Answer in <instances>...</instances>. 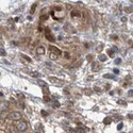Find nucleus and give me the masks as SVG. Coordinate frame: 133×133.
<instances>
[{
	"label": "nucleus",
	"mask_w": 133,
	"mask_h": 133,
	"mask_svg": "<svg viewBox=\"0 0 133 133\" xmlns=\"http://www.w3.org/2000/svg\"><path fill=\"white\" fill-rule=\"evenodd\" d=\"M111 122H112V118L111 117H106V118H104V120H103L104 125H110Z\"/></svg>",
	"instance_id": "obj_10"
},
{
	"label": "nucleus",
	"mask_w": 133,
	"mask_h": 133,
	"mask_svg": "<svg viewBox=\"0 0 133 133\" xmlns=\"http://www.w3.org/2000/svg\"><path fill=\"white\" fill-rule=\"evenodd\" d=\"M128 94H129V96H130V95L132 96V95H133V89H130V90H129V93H128Z\"/></svg>",
	"instance_id": "obj_32"
},
{
	"label": "nucleus",
	"mask_w": 133,
	"mask_h": 133,
	"mask_svg": "<svg viewBox=\"0 0 133 133\" xmlns=\"http://www.w3.org/2000/svg\"><path fill=\"white\" fill-rule=\"evenodd\" d=\"M118 103H119V104H122V106H127V102H126V101H122V100H118Z\"/></svg>",
	"instance_id": "obj_22"
},
{
	"label": "nucleus",
	"mask_w": 133,
	"mask_h": 133,
	"mask_svg": "<svg viewBox=\"0 0 133 133\" xmlns=\"http://www.w3.org/2000/svg\"><path fill=\"white\" fill-rule=\"evenodd\" d=\"M110 87H111V85H110V84H108V85H107V86H106V88H107V89H109V88H110Z\"/></svg>",
	"instance_id": "obj_35"
},
{
	"label": "nucleus",
	"mask_w": 133,
	"mask_h": 133,
	"mask_svg": "<svg viewBox=\"0 0 133 133\" xmlns=\"http://www.w3.org/2000/svg\"><path fill=\"white\" fill-rule=\"evenodd\" d=\"M98 1H102V0H98Z\"/></svg>",
	"instance_id": "obj_37"
},
{
	"label": "nucleus",
	"mask_w": 133,
	"mask_h": 133,
	"mask_svg": "<svg viewBox=\"0 0 133 133\" xmlns=\"http://www.w3.org/2000/svg\"><path fill=\"white\" fill-rule=\"evenodd\" d=\"M0 53H1V55H2V57H4V55L6 54V53H5V50H4L3 48H1V50H0Z\"/></svg>",
	"instance_id": "obj_23"
},
{
	"label": "nucleus",
	"mask_w": 133,
	"mask_h": 133,
	"mask_svg": "<svg viewBox=\"0 0 133 133\" xmlns=\"http://www.w3.org/2000/svg\"><path fill=\"white\" fill-rule=\"evenodd\" d=\"M18 97H20L22 99H24V95L23 94H18Z\"/></svg>",
	"instance_id": "obj_34"
},
{
	"label": "nucleus",
	"mask_w": 133,
	"mask_h": 133,
	"mask_svg": "<svg viewBox=\"0 0 133 133\" xmlns=\"http://www.w3.org/2000/svg\"><path fill=\"white\" fill-rule=\"evenodd\" d=\"M94 89L96 90V92H97V93H100V92H101V90H100V88H99V87H95Z\"/></svg>",
	"instance_id": "obj_31"
},
{
	"label": "nucleus",
	"mask_w": 133,
	"mask_h": 133,
	"mask_svg": "<svg viewBox=\"0 0 133 133\" xmlns=\"http://www.w3.org/2000/svg\"><path fill=\"white\" fill-rule=\"evenodd\" d=\"M103 78H104V79H113L114 77H113V75H109V74H107V75L103 76Z\"/></svg>",
	"instance_id": "obj_17"
},
{
	"label": "nucleus",
	"mask_w": 133,
	"mask_h": 133,
	"mask_svg": "<svg viewBox=\"0 0 133 133\" xmlns=\"http://www.w3.org/2000/svg\"><path fill=\"white\" fill-rule=\"evenodd\" d=\"M15 127H16V129H17L19 132H25V131L27 130V128H28V125H27V122L24 121V120H19V121L16 122Z\"/></svg>",
	"instance_id": "obj_1"
},
{
	"label": "nucleus",
	"mask_w": 133,
	"mask_h": 133,
	"mask_svg": "<svg viewBox=\"0 0 133 133\" xmlns=\"http://www.w3.org/2000/svg\"><path fill=\"white\" fill-rule=\"evenodd\" d=\"M120 63H121V59H116V60H115V64H116V65L120 64Z\"/></svg>",
	"instance_id": "obj_24"
},
{
	"label": "nucleus",
	"mask_w": 133,
	"mask_h": 133,
	"mask_svg": "<svg viewBox=\"0 0 133 133\" xmlns=\"http://www.w3.org/2000/svg\"><path fill=\"white\" fill-rule=\"evenodd\" d=\"M9 117L14 121H19L20 119H22V114H20L19 112H12V113L9 115Z\"/></svg>",
	"instance_id": "obj_2"
},
{
	"label": "nucleus",
	"mask_w": 133,
	"mask_h": 133,
	"mask_svg": "<svg viewBox=\"0 0 133 133\" xmlns=\"http://www.w3.org/2000/svg\"><path fill=\"white\" fill-rule=\"evenodd\" d=\"M127 20H128V19H127V17H125V16H124V17H121V22H122V23H126V22H127Z\"/></svg>",
	"instance_id": "obj_29"
},
{
	"label": "nucleus",
	"mask_w": 133,
	"mask_h": 133,
	"mask_svg": "<svg viewBox=\"0 0 133 133\" xmlns=\"http://www.w3.org/2000/svg\"><path fill=\"white\" fill-rule=\"evenodd\" d=\"M35 8H36V3H34V4L32 5V9H31V14L34 13V11H35Z\"/></svg>",
	"instance_id": "obj_21"
},
{
	"label": "nucleus",
	"mask_w": 133,
	"mask_h": 133,
	"mask_svg": "<svg viewBox=\"0 0 133 133\" xmlns=\"http://www.w3.org/2000/svg\"><path fill=\"white\" fill-rule=\"evenodd\" d=\"M114 73H115V74H118V73H119V70H118L117 68H115V69H114Z\"/></svg>",
	"instance_id": "obj_33"
},
{
	"label": "nucleus",
	"mask_w": 133,
	"mask_h": 133,
	"mask_svg": "<svg viewBox=\"0 0 133 133\" xmlns=\"http://www.w3.org/2000/svg\"><path fill=\"white\" fill-rule=\"evenodd\" d=\"M49 48V51L50 52H52V53H55L58 55V57H60V55H62V51L60 50V49L58 48V47H55V46H52V45H50L48 47Z\"/></svg>",
	"instance_id": "obj_3"
},
{
	"label": "nucleus",
	"mask_w": 133,
	"mask_h": 133,
	"mask_svg": "<svg viewBox=\"0 0 133 133\" xmlns=\"http://www.w3.org/2000/svg\"><path fill=\"white\" fill-rule=\"evenodd\" d=\"M40 113H42V115H43L44 117L48 115V114H47V112H46V111H44V110H42V111H40Z\"/></svg>",
	"instance_id": "obj_25"
},
{
	"label": "nucleus",
	"mask_w": 133,
	"mask_h": 133,
	"mask_svg": "<svg viewBox=\"0 0 133 133\" xmlns=\"http://www.w3.org/2000/svg\"><path fill=\"white\" fill-rule=\"evenodd\" d=\"M92 60H93V55H92V54H89V55H87V61H89V62H90V61H92Z\"/></svg>",
	"instance_id": "obj_28"
},
{
	"label": "nucleus",
	"mask_w": 133,
	"mask_h": 133,
	"mask_svg": "<svg viewBox=\"0 0 133 133\" xmlns=\"http://www.w3.org/2000/svg\"><path fill=\"white\" fill-rule=\"evenodd\" d=\"M38 85H40L43 88H44V87H47V84H46V83H45L44 81H42V80H39V81H38Z\"/></svg>",
	"instance_id": "obj_15"
},
{
	"label": "nucleus",
	"mask_w": 133,
	"mask_h": 133,
	"mask_svg": "<svg viewBox=\"0 0 133 133\" xmlns=\"http://www.w3.org/2000/svg\"><path fill=\"white\" fill-rule=\"evenodd\" d=\"M99 64H97V63H94L93 66H92V69H93V71H96V70H99L100 69V66H98Z\"/></svg>",
	"instance_id": "obj_9"
},
{
	"label": "nucleus",
	"mask_w": 133,
	"mask_h": 133,
	"mask_svg": "<svg viewBox=\"0 0 133 133\" xmlns=\"http://www.w3.org/2000/svg\"><path fill=\"white\" fill-rule=\"evenodd\" d=\"M78 126L79 127L77 128V131L78 132H80V133H86V128H81V126H82V124H78Z\"/></svg>",
	"instance_id": "obj_7"
},
{
	"label": "nucleus",
	"mask_w": 133,
	"mask_h": 133,
	"mask_svg": "<svg viewBox=\"0 0 133 133\" xmlns=\"http://www.w3.org/2000/svg\"><path fill=\"white\" fill-rule=\"evenodd\" d=\"M45 37H46L49 42H54V40H55V39H54V36L50 33V31H49V30H46V31H45Z\"/></svg>",
	"instance_id": "obj_4"
},
{
	"label": "nucleus",
	"mask_w": 133,
	"mask_h": 133,
	"mask_svg": "<svg viewBox=\"0 0 133 133\" xmlns=\"http://www.w3.org/2000/svg\"><path fill=\"white\" fill-rule=\"evenodd\" d=\"M53 106H54L55 108H59V107H60V103H59L58 101H54V103H53Z\"/></svg>",
	"instance_id": "obj_27"
},
{
	"label": "nucleus",
	"mask_w": 133,
	"mask_h": 133,
	"mask_svg": "<svg viewBox=\"0 0 133 133\" xmlns=\"http://www.w3.org/2000/svg\"><path fill=\"white\" fill-rule=\"evenodd\" d=\"M107 53H108L109 57H111V58L114 57V51L112 50V49H108V50H107Z\"/></svg>",
	"instance_id": "obj_12"
},
{
	"label": "nucleus",
	"mask_w": 133,
	"mask_h": 133,
	"mask_svg": "<svg viewBox=\"0 0 133 133\" xmlns=\"http://www.w3.org/2000/svg\"><path fill=\"white\" fill-rule=\"evenodd\" d=\"M43 92H44V95H49L50 94V92H49V89L47 87H44L43 88Z\"/></svg>",
	"instance_id": "obj_19"
},
{
	"label": "nucleus",
	"mask_w": 133,
	"mask_h": 133,
	"mask_svg": "<svg viewBox=\"0 0 133 133\" xmlns=\"http://www.w3.org/2000/svg\"><path fill=\"white\" fill-rule=\"evenodd\" d=\"M45 52H46V50H45V47H43V46H39L38 48H36V54H37V55H44V54H45Z\"/></svg>",
	"instance_id": "obj_5"
},
{
	"label": "nucleus",
	"mask_w": 133,
	"mask_h": 133,
	"mask_svg": "<svg viewBox=\"0 0 133 133\" xmlns=\"http://www.w3.org/2000/svg\"><path fill=\"white\" fill-rule=\"evenodd\" d=\"M128 116H129L130 119H133V115H128Z\"/></svg>",
	"instance_id": "obj_36"
},
{
	"label": "nucleus",
	"mask_w": 133,
	"mask_h": 133,
	"mask_svg": "<svg viewBox=\"0 0 133 133\" xmlns=\"http://www.w3.org/2000/svg\"><path fill=\"white\" fill-rule=\"evenodd\" d=\"M49 55H50V59H51V60H58V58H59L57 54L52 53V52H50V54H49Z\"/></svg>",
	"instance_id": "obj_13"
},
{
	"label": "nucleus",
	"mask_w": 133,
	"mask_h": 133,
	"mask_svg": "<svg viewBox=\"0 0 133 133\" xmlns=\"http://www.w3.org/2000/svg\"><path fill=\"white\" fill-rule=\"evenodd\" d=\"M102 47H103V45L100 44L99 46H98V48H97V51H101V50H102Z\"/></svg>",
	"instance_id": "obj_26"
},
{
	"label": "nucleus",
	"mask_w": 133,
	"mask_h": 133,
	"mask_svg": "<svg viewBox=\"0 0 133 133\" xmlns=\"http://www.w3.org/2000/svg\"><path fill=\"white\" fill-rule=\"evenodd\" d=\"M44 101L45 102H49V101H50V98H49L48 95H44Z\"/></svg>",
	"instance_id": "obj_20"
},
{
	"label": "nucleus",
	"mask_w": 133,
	"mask_h": 133,
	"mask_svg": "<svg viewBox=\"0 0 133 133\" xmlns=\"http://www.w3.org/2000/svg\"><path fill=\"white\" fill-rule=\"evenodd\" d=\"M6 108H8V102H2L1 103V112L4 111Z\"/></svg>",
	"instance_id": "obj_14"
},
{
	"label": "nucleus",
	"mask_w": 133,
	"mask_h": 133,
	"mask_svg": "<svg viewBox=\"0 0 133 133\" xmlns=\"http://www.w3.org/2000/svg\"><path fill=\"white\" fill-rule=\"evenodd\" d=\"M99 61H101V62H106L107 61V59H108V57L107 55H103V54H101V55H99Z\"/></svg>",
	"instance_id": "obj_11"
},
{
	"label": "nucleus",
	"mask_w": 133,
	"mask_h": 133,
	"mask_svg": "<svg viewBox=\"0 0 133 133\" xmlns=\"http://www.w3.org/2000/svg\"><path fill=\"white\" fill-rule=\"evenodd\" d=\"M81 15H80V12H78L77 10H74L73 12H71V17L73 18H77V17H80Z\"/></svg>",
	"instance_id": "obj_8"
},
{
	"label": "nucleus",
	"mask_w": 133,
	"mask_h": 133,
	"mask_svg": "<svg viewBox=\"0 0 133 133\" xmlns=\"http://www.w3.org/2000/svg\"><path fill=\"white\" fill-rule=\"evenodd\" d=\"M23 57H24V58H25V59H26V60H27L28 62H31V59H30V58H28V57H26V55H23Z\"/></svg>",
	"instance_id": "obj_30"
},
{
	"label": "nucleus",
	"mask_w": 133,
	"mask_h": 133,
	"mask_svg": "<svg viewBox=\"0 0 133 133\" xmlns=\"http://www.w3.org/2000/svg\"><path fill=\"white\" fill-rule=\"evenodd\" d=\"M122 128H124V124H122V122H120V124L117 125V130H118V131H120Z\"/></svg>",
	"instance_id": "obj_18"
},
{
	"label": "nucleus",
	"mask_w": 133,
	"mask_h": 133,
	"mask_svg": "<svg viewBox=\"0 0 133 133\" xmlns=\"http://www.w3.org/2000/svg\"><path fill=\"white\" fill-rule=\"evenodd\" d=\"M22 133H25V132H22Z\"/></svg>",
	"instance_id": "obj_38"
},
{
	"label": "nucleus",
	"mask_w": 133,
	"mask_h": 133,
	"mask_svg": "<svg viewBox=\"0 0 133 133\" xmlns=\"http://www.w3.org/2000/svg\"><path fill=\"white\" fill-rule=\"evenodd\" d=\"M49 81H51L52 83H55V84H61V82H62L58 78H55V77H49Z\"/></svg>",
	"instance_id": "obj_6"
},
{
	"label": "nucleus",
	"mask_w": 133,
	"mask_h": 133,
	"mask_svg": "<svg viewBox=\"0 0 133 133\" xmlns=\"http://www.w3.org/2000/svg\"><path fill=\"white\" fill-rule=\"evenodd\" d=\"M125 11L127 13H132L133 12V6H128V8H125Z\"/></svg>",
	"instance_id": "obj_16"
}]
</instances>
